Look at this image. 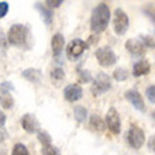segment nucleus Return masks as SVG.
Masks as SVG:
<instances>
[{"label":"nucleus","instance_id":"obj_34","mask_svg":"<svg viewBox=\"0 0 155 155\" xmlns=\"http://www.w3.org/2000/svg\"><path fill=\"white\" fill-rule=\"evenodd\" d=\"M4 123H6V114L0 111V127H3Z\"/></svg>","mask_w":155,"mask_h":155},{"label":"nucleus","instance_id":"obj_19","mask_svg":"<svg viewBox=\"0 0 155 155\" xmlns=\"http://www.w3.org/2000/svg\"><path fill=\"white\" fill-rule=\"evenodd\" d=\"M74 114H75V118H76L78 123H83L87 118V110L86 107L83 106H76L74 109Z\"/></svg>","mask_w":155,"mask_h":155},{"label":"nucleus","instance_id":"obj_21","mask_svg":"<svg viewBox=\"0 0 155 155\" xmlns=\"http://www.w3.org/2000/svg\"><path fill=\"white\" fill-rule=\"evenodd\" d=\"M64 78H65V72H64V69H62L61 66L54 68L51 71V79L54 82H61V81H64Z\"/></svg>","mask_w":155,"mask_h":155},{"label":"nucleus","instance_id":"obj_24","mask_svg":"<svg viewBox=\"0 0 155 155\" xmlns=\"http://www.w3.org/2000/svg\"><path fill=\"white\" fill-rule=\"evenodd\" d=\"M41 155H61V152H59V150L57 147H54L52 144H49V145H42Z\"/></svg>","mask_w":155,"mask_h":155},{"label":"nucleus","instance_id":"obj_12","mask_svg":"<svg viewBox=\"0 0 155 155\" xmlns=\"http://www.w3.org/2000/svg\"><path fill=\"white\" fill-rule=\"evenodd\" d=\"M126 49L135 58L143 57L144 54H145V51H147V49L144 48V45L141 44V41H140L138 38H130V40H127Z\"/></svg>","mask_w":155,"mask_h":155},{"label":"nucleus","instance_id":"obj_14","mask_svg":"<svg viewBox=\"0 0 155 155\" xmlns=\"http://www.w3.org/2000/svg\"><path fill=\"white\" fill-rule=\"evenodd\" d=\"M35 10H37V12L41 14V18H42V21H44V23L48 25V27L52 24V21H54L52 8H49L48 6H45V4L41 3V2H37V3H35Z\"/></svg>","mask_w":155,"mask_h":155},{"label":"nucleus","instance_id":"obj_28","mask_svg":"<svg viewBox=\"0 0 155 155\" xmlns=\"http://www.w3.org/2000/svg\"><path fill=\"white\" fill-rule=\"evenodd\" d=\"M12 90H14V86H13V83H10V82H2V85H0V92H7V93H10Z\"/></svg>","mask_w":155,"mask_h":155},{"label":"nucleus","instance_id":"obj_5","mask_svg":"<svg viewBox=\"0 0 155 155\" xmlns=\"http://www.w3.org/2000/svg\"><path fill=\"white\" fill-rule=\"evenodd\" d=\"M110 87H111V81H110V76L107 74L100 72L92 81V93L94 96H100V94L106 93L107 90H110Z\"/></svg>","mask_w":155,"mask_h":155},{"label":"nucleus","instance_id":"obj_20","mask_svg":"<svg viewBox=\"0 0 155 155\" xmlns=\"http://www.w3.org/2000/svg\"><path fill=\"white\" fill-rule=\"evenodd\" d=\"M37 138L42 145H49V144H52V138H51V135L44 130H40L37 133Z\"/></svg>","mask_w":155,"mask_h":155},{"label":"nucleus","instance_id":"obj_33","mask_svg":"<svg viewBox=\"0 0 155 155\" xmlns=\"http://www.w3.org/2000/svg\"><path fill=\"white\" fill-rule=\"evenodd\" d=\"M6 137H7V131L4 130L3 127H0V143H3L6 140Z\"/></svg>","mask_w":155,"mask_h":155},{"label":"nucleus","instance_id":"obj_3","mask_svg":"<svg viewBox=\"0 0 155 155\" xmlns=\"http://www.w3.org/2000/svg\"><path fill=\"white\" fill-rule=\"evenodd\" d=\"M130 27V18L123 8H116L114 10V18H113V28L117 35H124L128 31Z\"/></svg>","mask_w":155,"mask_h":155},{"label":"nucleus","instance_id":"obj_11","mask_svg":"<svg viewBox=\"0 0 155 155\" xmlns=\"http://www.w3.org/2000/svg\"><path fill=\"white\" fill-rule=\"evenodd\" d=\"M82 96H83V89H82L81 85L72 83V85H68L64 89V97L71 103L78 102L79 99H82Z\"/></svg>","mask_w":155,"mask_h":155},{"label":"nucleus","instance_id":"obj_15","mask_svg":"<svg viewBox=\"0 0 155 155\" xmlns=\"http://www.w3.org/2000/svg\"><path fill=\"white\" fill-rule=\"evenodd\" d=\"M151 71V64L147 61V59H140L134 64L133 66V75L135 78H140V76H144V75H148Z\"/></svg>","mask_w":155,"mask_h":155},{"label":"nucleus","instance_id":"obj_13","mask_svg":"<svg viewBox=\"0 0 155 155\" xmlns=\"http://www.w3.org/2000/svg\"><path fill=\"white\" fill-rule=\"evenodd\" d=\"M64 47H65V38H64V35L59 33L54 34L52 40H51V48H52L54 59H59V58H61Z\"/></svg>","mask_w":155,"mask_h":155},{"label":"nucleus","instance_id":"obj_25","mask_svg":"<svg viewBox=\"0 0 155 155\" xmlns=\"http://www.w3.org/2000/svg\"><path fill=\"white\" fill-rule=\"evenodd\" d=\"M113 78H114V81H117V82H123L128 78V74H127V71L124 69V68H117V69L114 71V74H113Z\"/></svg>","mask_w":155,"mask_h":155},{"label":"nucleus","instance_id":"obj_6","mask_svg":"<svg viewBox=\"0 0 155 155\" xmlns=\"http://www.w3.org/2000/svg\"><path fill=\"white\" fill-rule=\"evenodd\" d=\"M104 123H106V127L110 130L111 134H120L121 131V120H120V114L116 107H110L106 113V118H104Z\"/></svg>","mask_w":155,"mask_h":155},{"label":"nucleus","instance_id":"obj_18","mask_svg":"<svg viewBox=\"0 0 155 155\" xmlns=\"http://www.w3.org/2000/svg\"><path fill=\"white\" fill-rule=\"evenodd\" d=\"M0 104L3 109L8 110V109H12L13 104H14V100H13V96L7 92H0Z\"/></svg>","mask_w":155,"mask_h":155},{"label":"nucleus","instance_id":"obj_10","mask_svg":"<svg viewBox=\"0 0 155 155\" xmlns=\"http://www.w3.org/2000/svg\"><path fill=\"white\" fill-rule=\"evenodd\" d=\"M21 127H23L27 133H30V134H35L41 128L37 117L34 114H31V113H27V114H24L21 117Z\"/></svg>","mask_w":155,"mask_h":155},{"label":"nucleus","instance_id":"obj_4","mask_svg":"<svg viewBox=\"0 0 155 155\" xmlns=\"http://www.w3.org/2000/svg\"><path fill=\"white\" fill-rule=\"evenodd\" d=\"M94 57L97 59L99 65L103 66V68L113 66L116 64V61H117V55H116V52L111 49V47H102V48L96 49Z\"/></svg>","mask_w":155,"mask_h":155},{"label":"nucleus","instance_id":"obj_2","mask_svg":"<svg viewBox=\"0 0 155 155\" xmlns=\"http://www.w3.org/2000/svg\"><path fill=\"white\" fill-rule=\"evenodd\" d=\"M27 38H28V28L23 24H13L7 33V42L16 47L24 45Z\"/></svg>","mask_w":155,"mask_h":155},{"label":"nucleus","instance_id":"obj_31","mask_svg":"<svg viewBox=\"0 0 155 155\" xmlns=\"http://www.w3.org/2000/svg\"><path fill=\"white\" fill-rule=\"evenodd\" d=\"M6 49L7 48V37L4 35L3 31H0V49Z\"/></svg>","mask_w":155,"mask_h":155},{"label":"nucleus","instance_id":"obj_23","mask_svg":"<svg viewBox=\"0 0 155 155\" xmlns=\"http://www.w3.org/2000/svg\"><path fill=\"white\" fill-rule=\"evenodd\" d=\"M12 155H30V152H28V150H27V147H25L24 144L17 143L16 145L13 147Z\"/></svg>","mask_w":155,"mask_h":155},{"label":"nucleus","instance_id":"obj_32","mask_svg":"<svg viewBox=\"0 0 155 155\" xmlns=\"http://www.w3.org/2000/svg\"><path fill=\"white\" fill-rule=\"evenodd\" d=\"M148 148L155 154V135H151V137L148 138Z\"/></svg>","mask_w":155,"mask_h":155},{"label":"nucleus","instance_id":"obj_22","mask_svg":"<svg viewBox=\"0 0 155 155\" xmlns=\"http://www.w3.org/2000/svg\"><path fill=\"white\" fill-rule=\"evenodd\" d=\"M140 41H141V44L144 45V48L147 49V48H155V41H154V38L151 37V35H140V38H138Z\"/></svg>","mask_w":155,"mask_h":155},{"label":"nucleus","instance_id":"obj_7","mask_svg":"<svg viewBox=\"0 0 155 155\" xmlns=\"http://www.w3.org/2000/svg\"><path fill=\"white\" fill-rule=\"evenodd\" d=\"M87 48H89V45L86 44L85 41H82L81 38H75L66 47V57L69 58L71 61H76L79 57H82V54Z\"/></svg>","mask_w":155,"mask_h":155},{"label":"nucleus","instance_id":"obj_1","mask_svg":"<svg viewBox=\"0 0 155 155\" xmlns=\"http://www.w3.org/2000/svg\"><path fill=\"white\" fill-rule=\"evenodd\" d=\"M110 8L106 3H99L92 12L90 16V30L94 34H100L107 28V25L110 23Z\"/></svg>","mask_w":155,"mask_h":155},{"label":"nucleus","instance_id":"obj_29","mask_svg":"<svg viewBox=\"0 0 155 155\" xmlns=\"http://www.w3.org/2000/svg\"><path fill=\"white\" fill-rule=\"evenodd\" d=\"M8 13V3L7 2H0V18H3Z\"/></svg>","mask_w":155,"mask_h":155},{"label":"nucleus","instance_id":"obj_17","mask_svg":"<svg viewBox=\"0 0 155 155\" xmlns=\"http://www.w3.org/2000/svg\"><path fill=\"white\" fill-rule=\"evenodd\" d=\"M23 78L27 79L28 82L31 83H40L41 82V71L40 69H34V68H28V69H24L23 71Z\"/></svg>","mask_w":155,"mask_h":155},{"label":"nucleus","instance_id":"obj_30","mask_svg":"<svg viewBox=\"0 0 155 155\" xmlns=\"http://www.w3.org/2000/svg\"><path fill=\"white\" fill-rule=\"evenodd\" d=\"M62 3H64L62 0H47L44 4L45 6H48L49 8H55V7H59Z\"/></svg>","mask_w":155,"mask_h":155},{"label":"nucleus","instance_id":"obj_27","mask_svg":"<svg viewBox=\"0 0 155 155\" xmlns=\"http://www.w3.org/2000/svg\"><path fill=\"white\" fill-rule=\"evenodd\" d=\"M145 96H147L148 100L151 103H155V85L148 86L147 90H145Z\"/></svg>","mask_w":155,"mask_h":155},{"label":"nucleus","instance_id":"obj_35","mask_svg":"<svg viewBox=\"0 0 155 155\" xmlns=\"http://www.w3.org/2000/svg\"><path fill=\"white\" fill-rule=\"evenodd\" d=\"M152 118L155 120V109H154V111H152Z\"/></svg>","mask_w":155,"mask_h":155},{"label":"nucleus","instance_id":"obj_8","mask_svg":"<svg viewBox=\"0 0 155 155\" xmlns=\"http://www.w3.org/2000/svg\"><path fill=\"white\" fill-rule=\"evenodd\" d=\"M127 141L131 148L140 150L145 143V134H144L143 128H140L138 126H131L127 133Z\"/></svg>","mask_w":155,"mask_h":155},{"label":"nucleus","instance_id":"obj_9","mask_svg":"<svg viewBox=\"0 0 155 155\" xmlns=\"http://www.w3.org/2000/svg\"><path fill=\"white\" fill-rule=\"evenodd\" d=\"M124 97H126L127 100L133 104V107L137 109L138 111H141V113H145V111H147V107H145L144 99H143V96L140 94L138 90H135V89L127 90L126 93H124Z\"/></svg>","mask_w":155,"mask_h":155},{"label":"nucleus","instance_id":"obj_26","mask_svg":"<svg viewBox=\"0 0 155 155\" xmlns=\"http://www.w3.org/2000/svg\"><path fill=\"white\" fill-rule=\"evenodd\" d=\"M90 81H92V75L87 71H81L79 72V82L81 83H89Z\"/></svg>","mask_w":155,"mask_h":155},{"label":"nucleus","instance_id":"obj_16","mask_svg":"<svg viewBox=\"0 0 155 155\" xmlns=\"http://www.w3.org/2000/svg\"><path fill=\"white\" fill-rule=\"evenodd\" d=\"M89 127L93 131H97V133H103L106 130V123L99 114H92L90 116V121H89Z\"/></svg>","mask_w":155,"mask_h":155}]
</instances>
